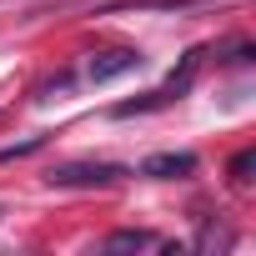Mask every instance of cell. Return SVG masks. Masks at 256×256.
Returning a JSON list of instances; mask_svg holds the SVG:
<instances>
[{
    "mask_svg": "<svg viewBox=\"0 0 256 256\" xmlns=\"http://www.w3.org/2000/svg\"><path fill=\"white\" fill-rule=\"evenodd\" d=\"M126 176V166H116V161H66V166H56L46 181L50 186H120Z\"/></svg>",
    "mask_w": 256,
    "mask_h": 256,
    "instance_id": "6da1fadb",
    "label": "cell"
},
{
    "mask_svg": "<svg viewBox=\"0 0 256 256\" xmlns=\"http://www.w3.org/2000/svg\"><path fill=\"white\" fill-rule=\"evenodd\" d=\"M131 70H141V50H100V56H90V66H86V76H90L96 86L120 80V76H131Z\"/></svg>",
    "mask_w": 256,
    "mask_h": 256,
    "instance_id": "7a4b0ae2",
    "label": "cell"
},
{
    "mask_svg": "<svg viewBox=\"0 0 256 256\" xmlns=\"http://www.w3.org/2000/svg\"><path fill=\"white\" fill-rule=\"evenodd\" d=\"M191 171H196V156L191 151H161V156H146L141 161V176H151V181H181Z\"/></svg>",
    "mask_w": 256,
    "mask_h": 256,
    "instance_id": "3957f363",
    "label": "cell"
},
{
    "mask_svg": "<svg viewBox=\"0 0 256 256\" xmlns=\"http://www.w3.org/2000/svg\"><path fill=\"white\" fill-rule=\"evenodd\" d=\"M151 246H161L151 231H116V236H106V251H151Z\"/></svg>",
    "mask_w": 256,
    "mask_h": 256,
    "instance_id": "277c9868",
    "label": "cell"
},
{
    "mask_svg": "<svg viewBox=\"0 0 256 256\" xmlns=\"http://www.w3.org/2000/svg\"><path fill=\"white\" fill-rule=\"evenodd\" d=\"M46 146V136H30V141H20V146H6V151H0V166H6V161H20V156H36Z\"/></svg>",
    "mask_w": 256,
    "mask_h": 256,
    "instance_id": "5b68a950",
    "label": "cell"
},
{
    "mask_svg": "<svg viewBox=\"0 0 256 256\" xmlns=\"http://www.w3.org/2000/svg\"><path fill=\"white\" fill-rule=\"evenodd\" d=\"M251 166H256V151H241V156L231 161V181L246 186V181H251Z\"/></svg>",
    "mask_w": 256,
    "mask_h": 256,
    "instance_id": "8992f818",
    "label": "cell"
}]
</instances>
